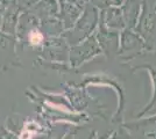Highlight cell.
<instances>
[{
  "instance_id": "cell-1",
  "label": "cell",
  "mask_w": 156,
  "mask_h": 139,
  "mask_svg": "<svg viewBox=\"0 0 156 139\" xmlns=\"http://www.w3.org/2000/svg\"><path fill=\"white\" fill-rule=\"evenodd\" d=\"M34 133H35V126L33 127V129H30V126L27 125L26 126V131L22 133V136H21V139L23 138V137H26L25 139H30L34 136Z\"/></svg>"
}]
</instances>
